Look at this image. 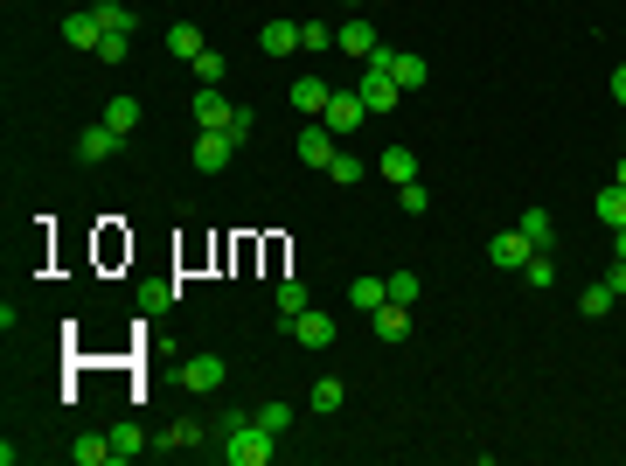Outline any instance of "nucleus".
<instances>
[{
    "mask_svg": "<svg viewBox=\"0 0 626 466\" xmlns=\"http://www.w3.org/2000/svg\"><path fill=\"white\" fill-rule=\"evenodd\" d=\"M272 453H279V432H265V425L244 418V411L223 418V460L230 466H272Z\"/></svg>",
    "mask_w": 626,
    "mask_h": 466,
    "instance_id": "obj_1",
    "label": "nucleus"
},
{
    "mask_svg": "<svg viewBox=\"0 0 626 466\" xmlns=\"http://www.w3.org/2000/svg\"><path fill=\"white\" fill-rule=\"evenodd\" d=\"M362 119H369V105H362V91H334V98H327V112H320V126H327L334 140H348V133H355Z\"/></svg>",
    "mask_w": 626,
    "mask_h": 466,
    "instance_id": "obj_2",
    "label": "nucleus"
},
{
    "mask_svg": "<svg viewBox=\"0 0 626 466\" xmlns=\"http://www.w3.org/2000/svg\"><path fill=\"white\" fill-rule=\"evenodd\" d=\"M355 91H362V105H369V112H397V105H404L397 77H390V70H376V63H362V84H355Z\"/></svg>",
    "mask_w": 626,
    "mask_h": 466,
    "instance_id": "obj_3",
    "label": "nucleus"
},
{
    "mask_svg": "<svg viewBox=\"0 0 626 466\" xmlns=\"http://www.w3.org/2000/svg\"><path fill=\"white\" fill-rule=\"evenodd\" d=\"M230 119H237V105L223 98V84H202L195 91V126L202 133H230Z\"/></svg>",
    "mask_w": 626,
    "mask_h": 466,
    "instance_id": "obj_4",
    "label": "nucleus"
},
{
    "mask_svg": "<svg viewBox=\"0 0 626 466\" xmlns=\"http://www.w3.org/2000/svg\"><path fill=\"white\" fill-rule=\"evenodd\" d=\"M487 258H494L501 272H522V265L536 258V244H529L522 230H494V237H487Z\"/></svg>",
    "mask_w": 626,
    "mask_h": 466,
    "instance_id": "obj_5",
    "label": "nucleus"
},
{
    "mask_svg": "<svg viewBox=\"0 0 626 466\" xmlns=\"http://www.w3.org/2000/svg\"><path fill=\"white\" fill-rule=\"evenodd\" d=\"M334 49H341V56H355V63H369L383 42H376V28H369V21H341V28H334Z\"/></svg>",
    "mask_w": 626,
    "mask_h": 466,
    "instance_id": "obj_6",
    "label": "nucleus"
},
{
    "mask_svg": "<svg viewBox=\"0 0 626 466\" xmlns=\"http://www.w3.org/2000/svg\"><path fill=\"white\" fill-rule=\"evenodd\" d=\"M181 390H223V355H188L181 362Z\"/></svg>",
    "mask_w": 626,
    "mask_h": 466,
    "instance_id": "obj_7",
    "label": "nucleus"
},
{
    "mask_svg": "<svg viewBox=\"0 0 626 466\" xmlns=\"http://www.w3.org/2000/svg\"><path fill=\"white\" fill-rule=\"evenodd\" d=\"M195 446H202V425H195V418L167 425V432L154 439V453H160V460H181V453H195Z\"/></svg>",
    "mask_w": 626,
    "mask_h": 466,
    "instance_id": "obj_8",
    "label": "nucleus"
},
{
    "mask_svg": "<svg viewBox=\"0 0 626 466\" xmlns=\"http://www.w3.org/2000/svg\"><path fill=\"white\" fill-rule=\"evenodd\" d=\"M334 147H341V140H334V133H327V126H320V119H313L307 133H300V140H293V154L307 160V167H327V160H334Z\"/></svg>",
    "mask_w": 626,
    "mask_h": 466,
    "instance_id": "obj_9",
    "label": "nucleus"
},
{
    "mask_svg": "<svg viewBox=\"0 0 626 466\" xmlns=\"http://www.w3.org/2000/svg\"><path fill=\"white\" fill-rule=\"evenodd\" d=\"M293 341H300V348H327V341H334V320H327L320 307L293 313Z\"/></svg>",
    "mask_w": 626,
    "mask_h": 466,
    "instance_id": "obj_10",
    "label": "nucleus"
},
{
    "mask_svg": "<svg viewBox=\"0 0 626 466\" xmlns=\"http://www.w3.org/2000/svg\"><path fill=\"white\" fill-rule=\"evenodd\" d=\"M105 439H112V460H119V466H126V460H140V453H154V446H147V432H140L133 418H119V425H112Z\"/></svg>",
    "mask_w": 626,
    "mask_h": 466,
    "instance_id": "obj_11",
    "label": "nucleus"
},
{
    "mask_svg": "<svg viewBox=\"0 0 626 466\" xmlns=\"http://www.w3.org/2000/svg\"><path fill=\"white\" fill-rule=\"evenodd\" d=\"M77 154L98 167V160H112V154H119V133H112V126L98 119V126H84V133H77Z\"/></svg>",
    "mask_w": 626,
    "mask_h": 466,
    "instance_id": "obj_12",
    "label": "nucleus"
},
{
    "mask_svg": "<svg viewBox=\"0 0 626 466\" xmlns=\"http://www.w3.org/2000/svg\"><path fill=\"white\" fill-rule=\"evenodd\" d=\"M230 160H237V140H230V133H202V140H195V167L216 174V167H230Z\"/></svg>",
    "mask_w": 626,
    "mask_h": 466,
    "instance_id": "obj_13",
    "label": "nucleus"
},
{
    "mask_svg": "<svg viewBox=\"0 0 626 466\" xmlns=\"http://www.w3.org/2000/svg\"><path fill=\"white\" fill-rule=\"evenodd\" d=\"M390 77H397V91H425V84H432V63L397 49V56H390Z\"/></svg>",
    "mask_w": 626,
    "mask_h": 466,
    "instance_id": "obj_14",
    "label": "nucleus"
},
{
    "mask_svg": "<svg viewBox=\"0 0 626 466\" xmlns=\"http://www.w3.org/2000/svg\"><path fill=\"white\" fill-rule=\"evenodd\" d=\"M376 174H383L390 188H404V181H418V154H411V147H390V154L376 160Z\"/></svg>",
    "mask_w": 626,
    "mask_h": 466,
    "instance_id": "obj_15",
    "label": "nucleus"
},
{
    "mask_svg": "<svg viewBox=\"0 0 626 466\" xmlns=\"http://www.w3.org/2000/svg\"><path fill=\"white\" fill-rule=\"evenodd\" d=\"M369 320H376V334H383V341H404V334H411V307H404V300H383Z\"/></svg>",
    "mask_w": 626,
    "mask_h": 466,
    "instance_id": "obj_16",
    "label": "nucleus"
},
{
    "mask_svg": "<svg viewBox=\"0 0 626 466\" xmlns=\"http://www.w3.org/2000/svg\"><path fill=\"white\" fill-rule=\"evenodd\" d=\"M258 42H265V56H293V49H307L293 21H265V28H258Z\"/></svg>",
    "mask_w": 626,
    "mask_h": 466,
    "instance_id": "obj_17",
    "label": "nucleus"
},
{
    "mask_svg": "<svg viewBox=\"0 0 626 466\" xmlns=\"http://www.w3.org/2000/svg\"><path fill=\"white\" fill-rule=\"evenodd\" d=\"M515 230H522L536 251H550V244H557V216H550V209H522V223H515Z\"/></svg>",
    "mask_w": 626,
    "mask_h": 466,
    "instance_id": "obj_18",
    "label": "nucleus"
},
{
    "mask_svg": "<svg viewBox=\"0 0 626 466\" xmlns=\"http://www.w3.org/2000/svg\"><path fill=\"white\" fill-rule=\"evenodd\" d=\"M63 35H70V49H91V56H98V42H105L98 14H70V21H63Z\"/></svg>",
    "mask_w": 626,
    "mask_h": 466,
    "instance_id": "obj_19",
    "label": "nucleus"
},
{
    "mask_svg": "<svg viewBox=\"0 0 626 466\" xmlns=\"http://www.w3.org/2000/svg\"><path fill=\"white\" fill-rule=\"evenodd\" d=\"M167 49H174L181 63H195V56H202L209 42H202V28H195V21H174V28H167Z\"/></svg>",
    "mask_w": 626,
    "mask_h": 466,
    "instance_id": "obj_20",
    "label": "nucleus"
},
{
    "mask_svg": "<svg viewBox=\"0 0 626 466\" xmlns=\"http://www.w3.org/2000/svg\"><path fill=\"white\" fill-rule=\"evenodd\" d=\"M390 300V279H348V307H362V313H376Z\"/></svg>",
    "mask_w": 626,
    "mask_h": 466,
    "instance_id": "obj_21",
    "label": "nucleus"
},
{
    "mask_svg": "<svg viewBox=\"0 0 626 466\" xmlns=\"http://www.w3.org/2000/svg\"><path fill=\"white\" fill-rule=\"evenodd\" d=\"M327 98H334V91H327L320 77H300V84H293V112H313V119H320V112H327Z\"/></svg>",
    "mask_w": 626,
    "mask_h": 466,
    "instance_id": "obj_22",
    "label": "nucleus"
},
{
    "mask_svg": "<svg viewBox=\"0 0 626 466\" xmlns=\"http://www.w3.org/2000/svg\"><path fill=\"white\" fill-rule=\"evenodd\" d=\"M70 460H77V466H119V460H112V439H105V432L77 439V446H70Z\"/></svg>",
    "mask_w": 626,
    "mask_h": 466,
    "instance_id": "obj_23",
    "label": "nucleus"
},
{
    "mask_svg": "<svg viewBox=\"0 0 626 466\" xmlns=\"http://www.w3.org/2000/svg\"><path fill=\"white\" fill-rule=\"evenodd\" d=\"M320 174H327V181H341V188H355V181H362V174H369V167H362V160L348 154V147H334V160H327V167H320Z\"/></svg>",
    "mask_w": 626,
    "mask_h": 466,
    "instance_id": "obj_24",
    "label": "nucleus"
},
{
    "mask_svg": "<svg viewBox=\"0 0 626 466\" xmlns=\"http://www.w3.org/2000/svg\"><path fill=\"white\" fill-rule=\"evenodd\" d=\"M592 209H599V223L626 230V188H620V181H613V188H599V202H592Z\"/></svg>",
    "mask_w": 626,
    "mask_h": 466,
    "instance_id": "obj_25",
    "label": "nucleus"
},
{
    "mask_svg": "<svg viewBox=\"0 0 626 466\" xmlns=\"http://www.w3.org/2000/svg\"><path fill=\"white\" fill-rule=\"evenodd\" d=\"M578 313H585V320H606V313H613V286H606V279L585 286V293H578Z\"/></svg>",
    "mask_w": 626,
    "mask_h": 466,
    "instance_id": "obj_26",
    "label": "nucleus"
},
{
    "mask_svg": "<svg viewBox=\"0 0 626 466\" xmlns=\"http://www.w3.org/2000/svg\"><path fill=\"white\" fill-rule=\"evenodd\" d=\"M105 126H112V133L126 140V133L140 126V105H133V98H112V105H105Z\"/></svg>",
    "mask_w": 626,
    "mask_h": 466,
    "instance_id": "obj_27",
    "label": "nucleus"
},
{
    "mask_svg": "<svg viewBox=\"0 0 626 466\" xmlns=\"http://www.w3.org/2000/svg\"><path fill=\"white\" fill-rule=\"evenodd\" d=\"M522 286H536V293H543V286H557V258H550V251H536V258L522 265Z\"/></svg>",
    "mask_w": 626,
    "mask_h": 466,
    "instance_id": "obj_28",
    "label": "nucleus"
},
{
    "mask_svg": "<svg viewBox=\"0 0 626 466\" xmlns=\"http://www.w3.org/2000/svg\"><path fill=\"white\" fill-rule=\"evenodd\" d=\"M91 14H98V28H105V35H133V7H119V0H112V7H91Z\"/></svg>",
    "mask_w": 626,
    "mask_h": 466,
    "instance_id": "obj_29",
    "label": "nucleus"
},
{
    "mask_svg": "<svg viewBox=\"0 0 626 466\" xmlns=\"http://www.w3.org/2000/svg\"><path fill=\"white\" fill-rule=\"evenodd\" d=\"M341 397H348L341 376H320V383H313V411H341Z\"/></svg>",
    "mask_w": 626,
    "mask_h": 466,
    "instance_id": "obj_30",
    "label": "nucleus"
},
{
    "mask_svg": "<svg viewBox=\"0 0 626 466\" xmlns=\"http://www.w3.org/2000/svg\"><path fill=\"white\" fill-rule=\"evenodd\" d=\"M313 300H307V286H300V279H279V313H286V320H293V313H307Z\"/></svg>",
    "mask_w": 626,
    "mask_h": 466,
    "instance_id": "obj_31",
    "label": "nucleus"
},
{
    "mask_svg": "<svg viewBox=\"0 0 626 466\" xmlns=\"http://www.w3.org/2000/svg\"><path fill=\"white\" fill-rule=\"evenodd\" d=\"M223 70H230L223 49H202V56H195V77H202V84H223Z\"/></svg>",
    "mask_w": 626,
    "mask_h": 466,
    "instance_id": "obj_32",
    "label": "nucleus"
},
{
    "mask_svg": "<svg viewBox=\"0 0 626 466\" xmlns=\"http://www.w3.org/2000/svg\"><path fill=\"white\" fill-rule=\"evenodd\" d=\"M397 202H404V216H425V209H432V195H425V181H404V188H397Z\"/></svg>",
    "mask_w": 626,
    "mask_h": 466,
    "instance_id": "obj_33",
    "label": "nucleus"
},
{
    "mask_svg": "<svg viewBox=\"0 0 626 466\" xmlns=\"http://www.w3.org/2000/svg\"><path fill=\"white\" fill-rule=\"evenodd\" d=\"M300 42L320 56V49H334V28H327V21H300Z\"/></svg>",
    "mask_w": 626,
    "mask_h": 466,
    "instance_id": "obj_34",
    "label": "nucleus"
},
{
    "mask_svg": "<svg viewBox=\"0 0 626 466\" xmlns=\"http://www.w3.org/2000/svg\"><path fill=\"white\" fill-rule=\"evenodd\" d=\"M251 418H258V425H265V432H286V425H293V411H286V404H258V411H251Z\"/></svg>",
    "mask_w": 626,
    "mask_h": 466,
    "instance_id": "obj_35",
    "label": "nucleus"
},
{
    "mask_svg": "<svg viewBox=\"0 0 626 466\" xmlns=\"http://www.w3.org/2000/svg\"><path fill=\"white\" fill-rule=\"evenodd\" d=\"M390 300L411 307V300H418V272H390Z\"/></svg>",
    "mask_w": 626,
    "mask_h": 466,
    "instance_id": "obj_36",
    "label": "nucleus"
},
{
    "mask_svg": "<svg viewBox=\"0 0 626 466\" xmlns=\"http://www.w3.org/2000/svg\"><path fill=\"white\" fill-rule=\"evenodd\" d=\"M126 42H133V35H105V42H98V63H126Z\"/></svg>",
    "mask_w": 626,
    "mask_h": 466,
    "instance_id": "obj_37",
    "label": "nucleus"
},
{
    "mask_svg": "<svg viewBox=\"0 0 626 466\" xmlns=\"http://www.w3.org/2000/svg\"><path fill=\"white\" fill-rule=\"evenodd\" d=\"M613 98H620V105H626V63H620V70H613Z\"/></svg>",
    "mask_w": 626,
    "mask_h": 466,
    "instance_id": "obj_38",
    "label": "nucleus"
},
{
    "mask_svg": "<svg viewBox=\"0 0 626 466\" xmlns=\"http://www.w3.org/2000/svg\"><path fill=\"white\" fill-rule=\"evenodd\" d=\"M613 258H620V265H626V230H613Z\"/></svg>",
    "mask_w": 626,
    "mask_h": 466,
    "instance_id": "obj_39",
    "label": "nucleus"
},
{
    "mask_svg": "<svg viewBox=\"0 0 626 466\" xmlns=\"http://www.w3.org/2000/svg\"><path fill=\"white\" fill-rule=\"evenodd\" d=\"M613 181H620V188H626V160H620V167H613Z\"/></svg>",
    "mask_w": 626,
    "mask_h": 466,
    "instance_id": "obj_40",
    "label": "nucleus"
}]
</instances>
